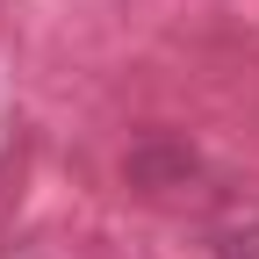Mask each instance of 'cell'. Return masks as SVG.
<instances>
[{"mask_svg": "<svg viewBox=\"0 0 259 259\" xmlns=\"http://www.w3.org/2000/svg\"><path fill=\"white\" fill-rule=\"evenodd\" d=\"M216 252H223V259H259V223H245V231H223Z\"/></svg>", "mask_w": 259, "mask_h": 259, "instance_id": "7a4b0ae2", "label": "cell"}, {"mask_svg": "<svg viewBox=\"0 0 259 259\" xmlns=\"http://www.w3.org/2000/svg\"><path fill=\"white\" fill-rule=\"evenodd\" d=\"M122 180L137 187V194H180V187H194L202 180V158H194V144L187 137H137L122 151Z\"/></svg>", "mask_w": 259, "mask_h": 259, "instance_id": "6da1fadb", "label": "cell"}]
</instances>
